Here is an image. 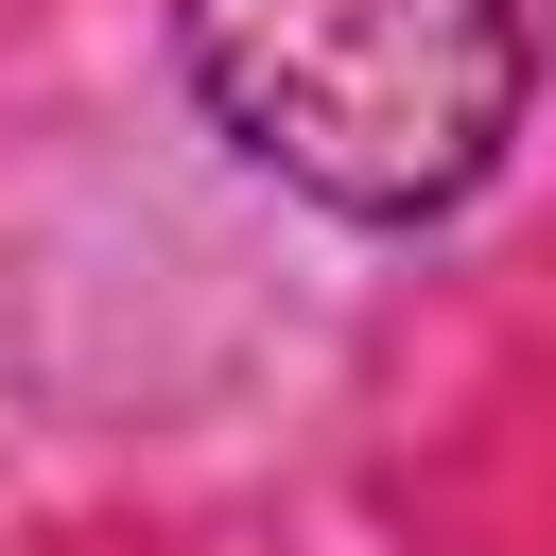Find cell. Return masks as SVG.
I'll return each instance as SVG.
<instances>
[{"instance_id":"cell-1","label":"cell","mask_w":556,"mask_h":556,"mask_svg":"<svg viewBox=\"0 0 556 556\" xmlns=\"http://www.w3.org/2000/svg\"><path fill=\"white\" fill-rule=\"evenodd\" d=\"M191 87L313 208L417 226L504 156L521 17L504 0H191Z\"/></svg>"}]
</instances>
